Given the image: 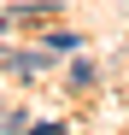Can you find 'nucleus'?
Masks as SVG:
<instances>
[{
	"label": "nucleus",
	"mask_w": 129,
	"mask_h": 135,
	"mask_svg": "<svg viewBox=\"0 0 129 135\" xmlns=\"http://www.w3.org/2000/svg\"><path fill=\"white\" fill-rule=\"evenodd\" d=\"M6 65H12V71H24V76H35L41 65H47V53H6Z\"/></svg>",
	"instance_id": "f257e3e1"
},
{
	"label": "nucleus",
	"mask_w": 129,
	"mask_h": 135,
	"mask_svg": "<svg viewBox=\"0 0 129 135\" xmlns=\"http://www.w3.org/2000/svg\"><path fill=\"white\" fill-rule=\"evenodd\" d=\"M29 135H64V129H59V123H41V129H29Z\"/></svg>",
	"instance_id": "f03ea898"
}]
</instances>
